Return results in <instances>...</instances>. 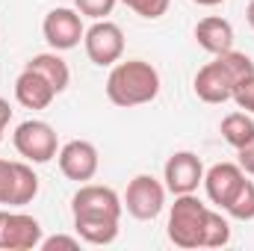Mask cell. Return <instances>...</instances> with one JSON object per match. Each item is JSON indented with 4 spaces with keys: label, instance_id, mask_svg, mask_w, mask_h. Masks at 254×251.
I'll return each instance as SVG.
<instances>
[{
    "label": "cell",
    "instance_id": "obj_3",
    "mask_svg": "<svg viewBox=\"0 0 254 251\" xmlns=\"http://www.w3.org/2000/svg\"><path fill=\"white\" fill-rule=\"evenodd\" d=\"M210 207L198 201V195H175V204L169 210V240L178 249H201L204 237V222H207Z\"/></svg>",
    "mask_w": 254,
    "mask_h": 251
},
{
    "label": "cell",
    "instance_id": "obj_13",
    "mask_svg": "<svg viewBox=\"0 0 254 251\" xmlns=\"http://www.w3.org/2000/svg\"><path fill=\"white\" fill-rule=\"evenodd\" d=\"M57 98V89L33 68L24 65V71L15 80V101L27 110H48Z\"/></svg>",
    "mask_w": 254,
    "mask_h": 251
},
{
    "label": "cell",
    "instance_id": "obj_16",
    "mask_svg": "<svg viewBox=\"0 0 254 251\" xmlns=\"http://www.w3.org/2000/svg\"><path fill=\"white\" fill-rule=\"evenodd\" d=\"M39 195V175L30 163H12V192L9 207H24Z\"/></svg>",
    "mask_w": 254,
    "mask_h": 251
},
{
    "label": "cell",
    "instance_id": "obj_29",
    "mask_svg": "<svg viewBox=\"0 0 254 251\" xmlns=\"http://www.w3.org/2000/svg\"><path fill=\"white\" fill-rule=\"evenodd\" d=\"M3 130H6V127H0V142H3Z\"/></svg>",
    "mask_w": 254,
    "mask_h": 251
},
{
    "label": "cell",
    "instance_id": "obj_9",
    "mask_svg": "<svg viewBox=\"0 0 254 251\" xmlns=\"http://www.w3.org/2000/svg\"><path fill=\"white\" fill-rule=\"evenodd\" d=\"M57 163H60V172L74 184H89L98 175V169H101L98 148L92 142H86V139L65 142L60 148V154H57Z\"/></svg>",
    "mask_w": 254,
    "mask_h": 251
},
{
    "label": "cell",
    "instance_id": "obj_19",
    "mask_svg": "<svg viewBox=\"0 0 254 251\" xmlns=\"http://www.w3.org/2000/svg\"><path fill=\"white\" fill-rule=\"evenodd\" d=\"M225 213L237 222H252L254 219V184L252 181H243L240 192L231 198V204L225 207Z\"/></svg>",
    "mask_w": 254,
    "mask_h": 251
},
{
    "label": "cell",
    "instance_id": "obj_11",
    "mask_svg": "<svg viewBox=\"0 0 254 251\" xmlns=\"http://www.w3.org/2000/svg\"><path fill=\"white\" fill-rule=\"evenodd\" d=\"M234 86H237V80L228 74V68L219 60L201 65L195 80H192V89H195L198 101H204V104H225V101H231L234 98Z\"/></svg>",
    "mask_w": 254,
    "mask_h": 251
},
{
    "label": "cell",
    "instance_id": "obj_7",
    "mask_svg": "<svg viewBox=\"0 0 254 251\" xmlns=\"http://www.w3.org/2000/svg\"><path fill=\"white\" fill-rule=\"evenodd\" d=\"M42 225L30 213L0 210V251H33L42 246Z\"/></svg>",
    "mask_w": 254,
    "mask_h": 251
},
{
    "label": "cell",
    "instance_id": "obj_28",
    "mask_svg": "<svg viewBox=\"0 0 254 251\" xmlns=\"http://www.w3.org/2000/svg\"><path fill=\"white\" fill-rule=\"evenodd\" d=\"M192 3H198V6H219V3H225V0H192Z\"/></svg>",
    "mask_w": 254,
    "mask_h": 251
},
{
    "label": "cell",
    "instance_id": "obj_1",
    "mask_svg": "<svg viewBox=\"0 0 254 251\" xmlns=\"http://www.w3.org/2000/svg\"><path fill=\"white\" fill-rule=\"evenodd\" d=\"M125 213V201L119 192L101 184H80L71 198L74 231L89 246H110L119 237V222Z\"/></svg>",
    "mask_w": 254,
    "mask_h": 251
},
{
    "label": "cell",
    "instance_id": "obj_24",
    "mask_svg": "<svg viewBox=\"0 0 254 251\" xmlns=\"http://www.w3.org/2000/svg\"><path fill=\"white\" fill-rule=\"evenodd\" d=\"M9 192H12V163L0 160V207H9Z\"/></svg>",
    "mask_w": 254,
    "mask_h": 251
},
{
    "label": "cell",
    "instance_id": "obj_12",
    "mask_svg": "<svg viewBox=\"0 0 254 251\" xmlns=\"http://www.w3.org/2000/svg\"><path fill=\"white\" fill-rule=\"evenodd\" d=\"M246 181V172L240 169V163H216L204 172V189H207V198L216 204V207H228L231 198L240 192Z\"/></svg>",
    "mask_w": 254,
    "mask_h": 251
},
{
    "label": "cell",
    "instance_id": "obj_10",
    "mask_svg": "<svg viewBox=\"0 0 254 251\" xmlns=\"http://www.w3.org/2000/svg\"><path fill=\"white\" fill-rule=\"evenodd\" d=\"M163 181L172 195H190L204 184V163L192 151H178L166 160Z\"/></svg>",
    "mask_w": 254,
    "mask_h": 251
},
{
    "label": "cell",
    "instance_id": "obj_26",
    "mask_svg": "<svg viewBox=\"0 0 254 251\" xmlns=\"http://www.w3.org/2000/svg\"><path fill=\"white\" fill-rule=\"evenodd\" d=\"M9 122H12V107L6 98H0V127H9Z\"/></svg>",
    "mask_w": 254,
    "mask_h": 251
},
{
    "label": "cell",
    "instance_id": "obj_27",
    "mask_svg": "<svg viewBox=\"0 0 254 251\" xmlns=\"http://www.w3.org/2000/svg\"><path fill=\"white\" fill-rule=\"evenodd\" d=\"M246 21L252 24V30H254V0L249 3V9H246Z\"/></svg>",
    "mask_w": 254,
    "mask_h": 251
},
{
    "label": "cell",
    "instance_id": "obj_23",
    "mask_svg": "<svg viewBox=\"0 0 254 251\" xmlns=\"http://www.w3.org/2000/svg\"><path fill=\"white\" fill-rule=\"evenodd\" d=\"M42 251H54V249H80V237H68V234H54V237H48V240H42Z\"/></svg>",
    "mask_w": 254,
    "mask_h": 251
},
{
    "label": "cell",
    "instance_id": "obj_22",
    "mask_svg": "<svg viewBox=\"0 0 254 251\" xmlns=\"http://www.w3.org/2000/svg\"><path fill=\"white\" fill-rule=\"evenodd\" d=\"M231 101H234L243 113H254V74L237 83V89H234V98H231Z\"/></svg>",
    "mask_w": 254,
    "mask_h": 251
},
{
    "label": "cell",
    "instance_id": "obj_21",
    "mask_svg": "<svg viewBox=\"0 0 254 251\" xmlns=\"http://www.w3.org/2000/svg\"><path fill=\"white\" fill-rule=\"evenodd\" d=\"M116 3H119V0H74V9H77L80 15L92 18V21H101V18H107V15L116 9Z\"/></svg>",
    "mask_w": 254,
    "mask_h": 251
},
{
    "label": "cell",
    "instance_id": "obj_14",
    "mask_svg": "<svg viewBox=\"0 0 254 251\" xmlns=\"http://www.w3.org/2000/svg\"><path fill=\"white\" fill-rule=\"evenodd\" d=\"M195 42L207 54L219 57V54L234 48V27H231V21L219 18V15H207L195 24Z\"/></svg>",
    "mask_w": 254,
    "mask_h": 251
},
{
    "label": "cell",
    "instance_id": "obj_17",
    "mask_svg": "<svg viewBox=\"0 0 254 251\" xmlns=\"http://www.w3.org/2000/svg\"><path fill=\"white\" fill-rule=\"evenodd\" d=\"M222 139L231 145V148H243L249 139L254 136V119L252 113H243V110H237V113H228L225 119H222Z\"/></svg>",
    "mask_w": 254,
    "mask_h": 251
},
{
    "label": "cell",
    "instance_id": "obj_25",
    "mask_svg": "<svg viewBox=\"0 0 254 251\" xmlns=\"http://www.w3.org/2000/svg\"><path fill=\"white\" fill-rule=\"evenodd\" d=\"M237 163H240V169H243L246 175L254 178V136L243 145V148H237Z\"/></svg>",
    "mask_w": 254,
    "mask_h": 251
},
{
    "label": "cell",
    "instance_id": "obj_6",
    "mask_svg": "<svg viewBox=\"0 0 254 251\" xmlns=\"http://www.w3.org/2000/svg\"><path fill=\"white\" fill-rule=\"evenodd\" d=\"M83 48H86V57L95 65H101V68L116 65L125 57V33H122L119 24L101 18V21H95V24L86 30Z\"/></svg>",
    "mask_w": 254,
    "mask_h": 251
},
{
    "label": "cell",
    "instance_id": "obj_20",
    "mask_svg": "<svg viewBox=\"0 0 254 251\" xmlns=\"http://www.w3.org/2000/svg\"><path fill=\"white\" fill-rule=\"evenodd\" d=\"M122 3H125L127 9H133L136 15H142L148 21H157V18H163L169 12L172 0H122Z\"/></svg>",
    "mask_w": 254,
    "mask_h": 251
},
{
    "label": "cell",
    "instance_id": "obj_4",
    "mask_svg": "<svg viewBox=\"0 0 254 251\" xmlns=\"http://www.w3.org/2000/svg\"><path fill=\"white\" fill-rule=\"evenodd\" d=\"M12 145L15 151L30 160V163H51L57 154H60V139H57V130L48 125V122H39V119H30V122H21L12 133Z\"/></svg>",
    "mask_w": 254,
    "mask_h": 251
},
{
    "label": "cell",
    "instance_id": "obj_15",
    "mask_svg": "<svg viewBox=\"0 0 254 251\" xmlns=\"http://www.w3.org/2000/svg\"><path fill=\"white\" fill-rule=\"evenodd\" d=\"M27 68H33V71H39L54 89H57V95H63L65 89H68V83H71V71H68V63H65L63 57H60V51H48V54H36Z\"/></svg>",
    "mask_w": 254,
    "mask_h": 251
},
{
    "label": "cell",
    "instance_id": "obj_5",
    "mask_svg": "<svg viewBox=\"0 0 254 251\" xmlns=\"http://www.w3.org/2000/svg\"><path fill=\"white\" fill-rule=\"evenodd\" d=\"M166 184H160L154 175H136L125 192V210L139 219V222H151L163 213L166 207Z\"/></svg>",
    "mask_w": 254,
    "mask_h": 251
},
{
    "label": "cell",
    "instance_id": "obj_8",
    "mask_svg": "<svg viewBox=\"0 0 254 251\" xmlns=\"http://www.w3.org/2000/svg\"><path fill=\"white\" fill-rule=\"evenodd\" d=\"M42 33H45V42L51 45V51H71L86 36L83 15L77 9H68V6L51 9L42 21Z\"/></svg>",
    "mask_w": 254,
    "mask_h": 251
},
{
    "label": "cell",
    "instance_id": "obj_18",
    "mask_svg": "<svg viewBox=\"0 0 254 251\" xmlns=\"http://www.w3.org/2000/svg\"><path fill=\"white\" fill-rule=\"evenodd\" d=\"M228 243H231V222H228L222 213L210 210V213H207V222H204L201 249H222V246H228Z\"/></svg>",
    "mask_w": 254,
    "mask_h": 251
},
{
    "label": "cell",
    "instance_id": "obj_2",
    "mask_svg": "<svg viewBox=\"0 0 254 251\" xmlns=\"http://www.w3.org/2000/svg\"><path fill=\"white\" fill-rule=\"evenodd\" d=\"M160 95V71L145 60H127L113 65L107 77V98L116 107H142Z\"/></svg>",
    "mask_w": 254,
    "mask_h": 251
}]
</instances>
